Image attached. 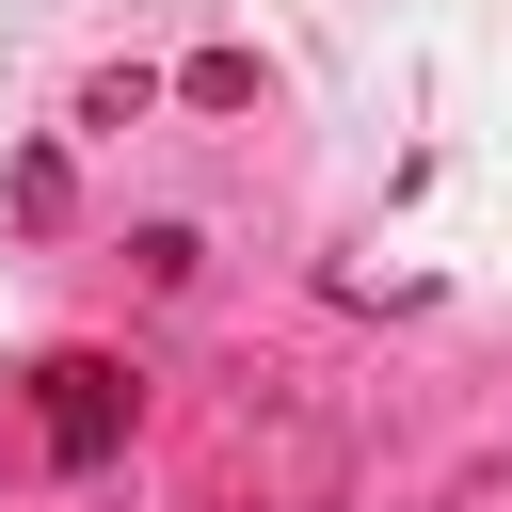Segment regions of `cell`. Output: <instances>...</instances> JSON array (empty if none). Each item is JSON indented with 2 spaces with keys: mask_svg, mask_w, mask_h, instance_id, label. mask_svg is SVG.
<instances>
[{
  "mask_svg": "<svg viewBox=\"0 0 512 512\" xmlns=\"http://www.w3.org/2000/svg\"><path fill=\"white\" fill-rule=\"evenodd\" d=\"M32 384H48V400H32V416H48V464H112V432H128V368H112V352H48Z\"/></svg>",
  "mask_w": 512,
  "mask_h": 512,
  "instance_id": "cell-1",
  "label": "cell"
}]
</instances>
